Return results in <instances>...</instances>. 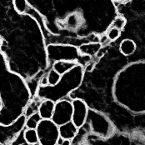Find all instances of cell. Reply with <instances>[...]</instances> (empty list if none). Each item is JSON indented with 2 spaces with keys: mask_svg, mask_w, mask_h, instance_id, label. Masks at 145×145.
I'll return each mask as SVG.
<instances>
[{
  "mask_svg": "<svg viewBox=\"0 0 145 145\" xmlns=\"http://www.w3.org/2000/svg\"><path fill=\"white\" fill-rule=\"evenodd\" d=\"M71 141L72 140H69V139H63L61 145H71L72 144V142Z\"/></svg>",
  "mask_w": 145,
  "mask_h": 145,
  "instance_id": "23",
  "label": "cell"
},
{
  "mask_svg": "<svg viewBox=\"0 0 145 145\" xmlns=\"http://www.w3.org/2000/svg\"><path fill=\"white\" fill-rule=\"evenodd\" d=\"M114 3H124V2H127L129 0H112Z\"/></svg>",
  "mask_w": 145,
  "mask_h": 145,
  "instance_id": "25",
  "label": "cell"
},
{
  "mask_svg": "<svg viewBox=\"0 0 145 145\" xmlns=\"http://www.w3.org/2000/svg\"><path fill=\"white\" fill-rule=\"evenodd\" d=\"M72 102L67 99H61L55 102V107L52 121L58 127L72 121Z\"/></svg>",
  "mask_w": 145,
  "mask_h": 145,
  "instance_id": "8",
  "label": "cell"
},
{
  "mask_svg": "<svg viewBox=\"0 0 145 145\" xmlns=\"http://www.w3.org/2000/svg\"><path fill=\"white\" fill-rule=\"evenodd\" d=\"M88 122L91 130L93 133L103 138L110 137L114 131V128L111 121L103 114L96 110L89 109L86 123Z\"/></svg>",
  "mask_w": 145,
  "mask_h": 145,
  "instance_id": "5",
  "label": "cell"
},
{
  "mask_svg": "<svg viewBox=\"0 0 145 145\" xmlns=\"http://www.w3.org/2000/svg\"><path fill=\"white\" fill-rule=\"evenodd\" d=\"M58 128H59V136L63 139L72 140L75 138V136L78 132V129L74 125L72 121L65 124H63Z\"/></svg>",
  "mask_w": 145,
  "mask_h": 145,
  "instance_id": "11",
  "label": "cell"
},
{
  "mask_svg": "<svg viewBox=\"0 0 145 145\" xmlns=\"http://www.w3.org/2000/svg\"><path fill=\"white\" fill-rule=\"evenodd\" d=\"M101 46L102 44L99 42H89L79 46L78 51L82 55L92 57V55L97 54V53L100 50Z\"/></svg>",
  "mask_w": 145,
  "mask_h": 145,
  "instance_id": "12",
  "label": "cell"
},
{
  "mask_svg": "<svg viewBox=\"0 0 145 145\" xmlns=\"http://www.w3.org/2000/svg\"><path fill=\"white\" fill-rule=\"evenodd\" d=\"M78 64L76 62H70V61H57L53 63V69L56 72H58L60 75H63V73L69 71L72 69L74 66Z\"/></svg>",
  "mask_w": 145,
  "mask_h": 145,
  "instance_id": "14",
  "label": "cell"
},
{
  "mask_svg": "<svg viewBox=\"0 0 145 145\" xmlns=\"http://www.w3.org/2000/svg\"><path fill=\"white\" fill-rule=\"evenodd\" d=\"M26 119L27 117L22 114L11 124L5 125L0 123V144L4 145L14 142L21 131L25 127Z\"/></svg>",
  "mask_w": 145,
  "mask_h": 145,
  "instance_id": "7",
  "label": "cell"
},
{
  "mask_svg": "<svg viewBox=\"0 0 145 145\" xmlns=\"http://www.w3.org/2000/svg\"><path fill=\"white\" fill-rule=\"evenodd\" d=\"M72 122L79 129L86 123L89 108L86 103V102L84 101L83 99H73L72 101Z\"/></svg>",
  "mask_w": 145,
  "mask_h": 145,
  "instance_id": "9",
  "label": "cell"
},
{
  "mask_svg": "<svg viewBox=\"0 0 145 145\" xmlns=\"http://www.w3.org/2000/svg\"><path fill=\"white\" fill-rule=\"evenodd\" d=\"M84 76V69L82 64H77L72 69L63 73L55 86L39 87L38 94L44 99L57 102L64 99L69 94L81 85Z\"/></svg>",
  "mask_w": 145,
  "mask_h": 145,
  "instance_id": "3",
  "label": "cell"
},
{
  "mask_svg": "<svg viewBox=\"0 0 145 145\" xmlns=\"http://www.w3.org/2000/svg\"><path fill=\"white\" fill-rule=\"evenodd\" d=\"M47 55L48 59L51 63L57 61H70L76 62L79 64V59L90 60L91 57L82 55L78 48L71 44H52L47 46Z\"/></svg>",
  "mask_w": 145,
  "mask_h": 145,
  "instance_id": "4",
  "label": "cell"
},
{
  "mask_svg": "<svg viewBox=\"0 0 145 145\" xmlns=\"http://www.w3.org/2000/svg\"><path fill=\"white\" fill-rule=\"evenodd\" d=\"M24 139L29 145H35L39 144V137L36 129H26L24 131Z\"/></svg>",
  "mask_w": 145,
  "mask_h": 145,
  "instance_id": "15",
  "label": "cell"
},
{
  "mask_svg": "<svg viewBox=\"0 0 145 145\" xmlns=\"http://www.w3.org/2000/svg\"><path fill=\"white\" fill-rule=\"evenodd\" d=\"M2 45H3V39L0 38V50H1V48H2Z\"/></svg>",
  "mask_w": 145,
  "mask_h": 145,
  "instance_id": "27",
  "label": "cell"
},
{
  "mask_svg": "<svg viewBox=\"0 0 145 145\" xmlns=\"http://www.w3.org/2000/svg\"><path fill=\"white\" fill-rule=\"evenodd\" d=\"M39 87H46V86H48L49 84H48V77L47 76H44L41 79H40V82H39Z\"/></svg>",
  "mask_w": 145,
  "mask_h": 145,
  "instance_id": "21",
  "label": "cell"
},
{
  "mask_svg": "<svg viewBox=\"0 0 145 145\" xmlns=\"http://www.w3.org/2000/svg\"><path fill=\"white\" fill-rule=\"evenodd\" d=\"M121 32L119 29H116V28H114V27H110L109 29H108V31L106 32L107 33V37L109 41H116L117 39H119V37L121 36Z\"/></svg>",
  "mask_w": 145,
  "mask_h": 145,
  "instance_id": "20",
  "label": "cell"
},
{
  "mask_svg": "<svg viewBox=\"0 0 145 145\" xmlns=\"http://www.w3.org/2000/svg\"><path fill=\"white\" fill-rule=\"evenodd\" d=\"M107 40H108V39L107 35H106V34H103V35H101L100 39H99V43H100L101 44H103V43H105Z\"/></svg>",
  "mask_w": 145,
  "mask_h": 145,
  "instance_id": "22",
  "label": "cell"
},
{
  "mask_svg": "<svg viewBox=\"0 0 145 145\" xmlns=\"http://www.w3.org/2000/svg\"><path fill=\"white\" fill-rule=\"evenodd\" d=\"M42 118L40 117L39 114L38 112L33 114L32 115L27 118L26 119V123H25V127L26 129H36L39 123L41 121Z\"/></svg>",
  "mask_w": 145,
  "mask_h": 145,
  "instance_id": "17",
  "label": "cell"
},
{
  "mask_svg": "<svg viewBox=\"0 0 145 145\" xmlns=\"http://www.w3.org/2000/svg\"><path fill=\"white\" fill-rule=\"evenodd\" d=\"M61 76L58 72H57L55 70L51 69L48 74V84L50 86H55L61 78Z\"/></svg>",
  "mask_w": 145,
  "mask_h": 145,
  "instance_id": "19",
  "label": "cell"
},
{
  "mask_svg": "<svg viewBox=\"0 0 145 145\" xmlns=\"http://www.w3.org/2000/svg\"><path fill=\"white\" fill-rule=\"evenodd\" d=\"M55 107V102L50 99H44L40 103L38 108V113L39 114L42 119H51Z\"/></svg>",
  "mask_w": 145,
  "mask_h": 145,
  "instance_id": "10",
  "label": "cell"
},
{
  "mask_svg": "<svg viewBox=\"0 0 145 145\" xmlns=\"http://www.w3.org/2000/svg\"><path fill=\"white\" fill-rule=\"evenodd\" d=\"M4 145H12L11 144H4Z\"/></svg>",
  "mask_w": 145,
  "mask_h": 145,
  "instance_id": "28",
  "label": "cell"
},
{
  "mask_svg": "<svg viewBox=\"0 0 145 145\" xmlns=\"http://www.w3.org/2000/svg\"><path fill=\"white\" fill-rule=\"evenodd\" d=\"M96 55H97V57H98V58H102V57H103V56L104 55V53L99 50V52L97 53V54H96Z\"/></svg>",
  "mask_w": 145,
  "mask_h": 145,
  "instance_id": "24",
  "label": "cell"
},
{
  "mask_svg": "<svg viewBox=\"0 0 145 145\" xmlns=\"http://www.w3.org/2000/svg\"><path fill=\"white\" fill-rule=\"evenodd\" d=\"M55 37L85 39L104 34L118 16L112 0H27Z\"/></svg>",
  "mask_w": 145,
  "mask_h": 145,
  "instance_id": "1",
  "label": "cell"
},
{
  "mask_svg": "<svg viewBox=\"0 0 145 145\" xmlns=\"http://www.w3.org/2000/svg\"><path fill=\"white\" fill-rule=\"evenodd\" d=\"M0 145H1V144H0Z\"/></svg>",
  "mask_w": 145,
  "mask_h": 145,
  "instance_id": "29",
  "label": "cell"
},
{
  "mask_svg": "<svg viewBox=\"0 0 145 145\" xmlns=\"http://www.w3.org/2000/svg\"><path fill=\"white\" fill-rule=\"evenodd\" d=\"M127 24V20L123 16H117L116 18L114 19L112 24L110 27H114V28H116V29H119L120 31H122L123 29L125 28Z\"/></svg>",
  "mask_w": 145,
  "mask_h": 145,
  "instance_id": "18",
  "label": "cell"
},
{
  "mask_svg": "<svg viewBox=\"0 0 145 145\" xmlns=\"http://www.w3.org/2000/svg\"><path fill=\"white\" fill-rule=\"evenodd\" d=\"M2 108H3V104H2V100H1V98H0V112L2 111Z\"/></svg>",
  "mask_w": 145,
  "mask_h": 145,
  "instance_id": "26",
  "label": "cell"
},
{
  "mask_svg": "<svg viewBox=\"0 0 145 145\" xmlns=\"http://www.w3.org/2000/svg\"><path fill=\"white\" fill-rule=\"evenodd\" d=\"M136 48L137 44L131 39H124L119 44V51L124 56H130L133 54Z\"/></svg>",
  "mask_w": 145,
  "mask_h": 145,
  "instance_id": "13",
  "label": "cell"
},
{
  "mask_svg": "<svg viewBox=\"0 0 145 145\" xmlns=\"http://www.w3.org/2000/svg\"><path fill=\"white\" fill-rule=\"evenodd\" d=\"M113 95L118 104L132 114H145V61L130 63L117 73Z\"/></svg>",
  "mask_w": 145,
  "mask_h": 145,
  "instance_id": "2",
  "label": "cell"
},
{
  "mask_svg": "<svg viewBox=\"0 0 145 145\" xmlns=\"http://www.w3.org/2000/svg\"><path fill=\"white\" fill-rule=\"evenodd\" d=\"M15 11L19 14H24L29 10V5L27 0H13Z\"/></svg>",
  "mask_w": 145,
  "mask_h": 145,
  "instance_id": "16",
  "label": "cell"
},
{
  "mask_svg": "<svg viewBox=\"0 0 145 145\" xmlns=\"http://www.w3.org/2000/svg\"><path fill=\"white\" fill-rule=\"evenodd\" d=\"M36 131L40 145H57L59 138V128L52 119H41Z\"/></svg>",
  "mask_w": 145,
  "mask_h": 145,
  "instance_id": "6",
  "label": "cell"
}]
</instances>
